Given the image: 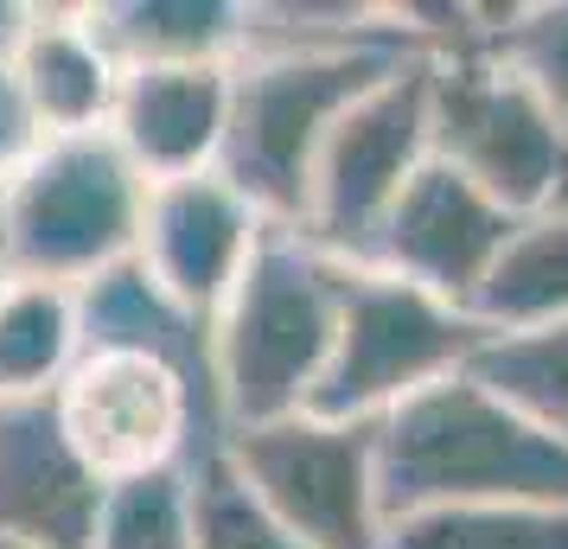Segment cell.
Masks as SVG:
<instances>
[{
  "instance_id": "1",
  "label": "cell",
  "mask_w": 568,
  "mask_h": 549,
  "mask_svg": "<svg viewBox=\"0 0 568 549\" xmlns=\"http://www.w3.org/2000/svg\"><path fill=\"white\" fill-rule=\"evenodd\" d=\"M415 52L428 45L415 39L403 7H377L364 27L333 39H250L236 58L231 134L217 173L275 231H301L313 166L345 122V109Z\"/></svg>"
},
{
  "instance_id": "2",
  "label": "cell",
  "mask_w": 568,
  "mask_h": 549,
  "mask_svg": "<svg viewBox=\"0 0 568 549\" xmlns=\"http://www.w3.org/2000/svg\"><path fill=\"white\" fill-rule=\"evenodd\" d=\"M377 460L389 523L473 505H568V441L517 416L473 370L377 421Z\"/></svg>"
},
{
  "instance_id": "3",
  "label": "cell",
  "mask_w": 568,
  "mask_h": 549,
  "mask_svg": "<svg viewBox=\"0 0 568 549\" xmlns=\"http://www.w3.org/2000/svg\"><path fill=\"white\" fill-rule=\"evenodd\" d=\"M352 262L320 250L307 231H268L243 282L211 319V377L224 435L313 409V390L333 365L338 307Z\"/></svg>"
},
{
  "instance_id": "4",
  "label": "cell",
  "mask_w": 568,
  "mask_h": 549,
  "mask_svg": "<svg viewBox=\"0 0 568 549\" xmlns=\"http://www.w3.org/2000/svg\"><path fill=\"white\" fill-rule=\"evenodd\" d=\"M403 13L435 64V154L491 192L511 217L568 205V122L491 52V7Z\"/></svg>"
},
{
  "instance_id": "5",
  "label": "cell",
  "mask_w": 568,
  "mask_h": 549,
  "mask_svg": "<svg viewBox=\"0 0 568 549\" xmlns=\"http://www.w3.org/2000/svg\"><path fill=\"white\" fill-rule=\"evenodd\" d=\"M148 192L115 134H58L0 185V243L13 282L90 288L97 275L134 262Z\"/></svg>"
},
{
  "instance_id": "6",
  "label": "cell",
  "mask_w": 568,
  "mask_h": 549,
  "mask_svg": "<svg viewBox=\"0 0 568 549\" xmlns=\"http://www.w3.org/2000/svg\"><path fill=\"white\" fill-rule=\"evenodd\" d=\"M52 409L103 486L185 472L211 441H224L217 396L185 365L134 345H83L71 377L52 390Z\"/></svg>"
},
{
  "instance_id": "7",
  "label": "cell",
  "mask_w": 568,
  "mask_h": 549,
  "mask_svg": "<svg viewBox=\"0 0 568 549\" xmlns=\"http://www.w3.org/2000/svg\"><path fill=\"white\" fill-rule=\"evenodd\" d=\"M479 345H486V326L466 307L415 288V282H396L384 268L352 262L333 365H326L320 390H313V416L389 421L422 390L460 377Z\"/></svg>"
},
{
  "instance_id": "8",
  "label": "cell",
  "mask_w": 568,
  "mask_h": 549,
  "mask_svg": "<svg viewBox=\"0 0 568 549\" xmlns=\"http://www.w3.org/2000/svg\"><path fill=\"white\" fill-rule=\"evenodd\" d=\"M428 160H435V64L428 52H415L345 109L313 166L301 231L338 262H371L384 217Z\"/></svg>"
},
{
  "instance_id": "9",
  "label": "cell",
  "mask_w": 568,
  "mask_h": 549,
  "mask_svg": "<svg viewBox=\"0 0 568 549\" xmlns=\"http://www.w3.org/2000/svg\"><path fill=\"white\" fill-rule=\"evenodd\" d=\"M224 454L307 549H384L389 511L377 421H333L301 409L287 421L231 428Z\"/></svg>"
},
{
  "instance_id": "10",
  "label": "cell",
  "mask_w": 568,
  "mask_h": 549,
  "mask_svg": "<svg viewBox=\"0 0 568 549\" xmlns=\"http://www.w3.org/2000/svg\"><path fill=\"white\" fill-rule=\"evenodd\" d=\"M517 224L524 217H511L491 192H479L460 166H447L435 154L415 173L409 192L396 199V211L384 217L364 268H384L396 282H415V288H428L473 314V301L491 282V268H498Z\"/></svg>"
},
{
  "instance_id": "11",
  "label": "cell",
  "mask_w": 568,
  "mask_h": 549,
  "mask_svg": "<svg viewBox=\"0 0 568 549\" xmlns=\"http://www.w3.org/2000/svg\"><path fill=\"white\" fill-rule=\"evenodd\" d=\"M275 231L224 173H192V180H166L148 192V224H141V250L134 262L154 275L160 288L199 319H217L243 282L250 256L262 236Z\"/></svg>"
},
{
  "instance_id": "12",
  "label": "cell",
  "mask_w": 568,
  "mask_h": 549,
  "mask_svg": "<svg viewBox=\"0 0 568 549\" xmlns=\"http://www.w3.org/2000/svg\"><path fill=\"white\" fill-rule=\"evenodd\" d=\"M115 486H103L71 447L52 396L0 403V543L90 549Z\"/></svg>"
},
{
  "instance_id": "13",
  "label": "cell",
  "mask_w": 568,
  "mask_h": 549,
  "mask_svg": "<svg viewBox=\"0 0 568 549\" xmlns=\"http://www.w3.org/2000/svg\"><path fill=\"white\" fill-rule=\"evenodd\" d=\"M231 96L236 58H224V64H134V71H122L109 134L141 166L148 185L217 173L224 134H231Z\"/></svg>"
},
{
  "instance_id": "14",
  "label": "cell",
  "mask_w": 568,
  "mask_h": 549,
  "mask_svg": "<svg viewBox=\"0 0 568 549\" xmlns=\"http://www.w3.org/2000/svg\"><path fill=\"white\" fill-rule=\"evenodd\" d=\"M7 58L45 141L109 129L122 96V64L109 58L103 32L90 27V7H27V27Z\"/></svg>"
},
{
  "instance_id": "15",
  "label": "cell",
  "mask_w": 568,
  "mask_h": 549,
  "mask_svg": "<svg viewBox=\"0 0 568 549\" xmlns=\"http://www.w3.org/2000/svg\"><path fill=\"white\" fill-rule=\"evenodd\" d=\"M109 58L134 64H224L250 45V7L231 0H103L90 7Z\"/></svg>"
},
{
  "instance_id": "16",
  "label": "cell",
  "mask_w": 568,
  "mask_h": 549,
  "mask_svg": "<svg viewBox=\"0 0 568 549\" xmlns=\"http://www.w3.org/2000/svg\"><path fill=\"white\" fill-rule=\"evenodd\" d=\"M83 358L78 288L7 282L0 288V403L52 396Z\"/></svg>"
},
{
  "instance_id": "17",
  "label": "cell",
  "mask_w": 568,
  "mask_h": 549,
  "mask_svg": "<svg viewBox=\"0 0 568 549\" xmlns=\"http://www.w3.org/2000/svg\"><path fill=\"white\" fill-rule=\"evenodd\" d=\"M473 319L486 333H524V326L568 319V205L517 224L491 282L473 301Z\"/></svg>"
},
{
  "instance_id": "18",
  "label": "cell",
  "mask_w": 568,
  "mask_h": 549,
  "mask_svg": "<svg viewBox=\"0 0 568 549\" xmlns=\"http://www.w3.org/2000/svg\"><path fill=\"white\" fill-rule=\"evenodd\" d=\"M466 370L491 396H505L517 416H530L556 441H568V319L524 326V333H486Z\"/></svg>"
},
{
  "instance_id": "19",
  "label": "cell",
  "mask_w": 568,
  "mask_h": 549,
  "mask_svg": "<svg viewBox=\"0 0 568 549\" xmlns=\"http://www.w3.org/2000/svg\"><path fill=\"white\" fill-rule=\"evenodd\" d=\"M185 537L192 549H307L268 511V498L236 472L224 441H211L185 467Z\"/></svg>"
},
{
  "instance_id": "20",
  "label": "cell",
  "mask_w": 568,
  "mask_h": 549,
  "mask_svg": "<svg viewBox=\"0 0 568 549\" xmlns=\"http://www.w3.org/2000/svg\"><path fill=\"white\" fill-rule=\"evenodd\" d=\"M384 549H568V505H473L389 523Z\"/></svg>"
},
{
  "instance_id": "21",
  "label": "cell",
  "mask_w": 568,
  "mask_h": 549,
  "mask_svg": "<svg viewBox=\"0 0 568 549\" xmlns=\"http://www.w3.org/2000/svg\"><path fill=\"white\" fill-rule=\"evenodd\" d=\"M491 52L537 90L542 103L568 122V0H537V7H491Z\"/></svg>"
},
{
  "instance_id": "22",
  "label": "cell",
  "mask_w": 568,
  "mask_h": 549,
  "mask_svg": "<svg viewBox=\"0 0 568 549\" xmlns=\"http://www.w3.org/2000/svg\"><path fill=\"white\" fill-rule=\"evenodd\" d=\"M90 549H192V537H185V472L115 486Z\"/></svg>"
},
{
  "instance_id": "23",
  "label": "cell",
  "mask_w": 568,
  "mask_h": 549,
  "mask_svg": "<svg viewBox=\"0 0 568 549\" xmlns=\"http://www.w3.org/2000/svg\"><path fill=\"white\" fill-rule=\"evenodd\" d=\"M39 141H45V134H39L27 90H20V78H13V58L0 52V185L39 154Z\"/></svg>"
},
{
  "instance_id": "24",
  "label": "cell",
  "mask_w": 568,
  "mask_h": 549,
  "mask_svg": "<svg viewBox=\"0 0 568 549\" xmlns=\"http://www.w3.org/2000/svg\"><path fill=\"white\" fill-rule=\"evenodd\" d=\"M20 27H27V7H7V0H0V52H13Z\"/></svg>"
},
{
  "instance_id": "25",
  "label": "cell",
  "mask_w": 568,
  "mask_h": 549,
  "mask_svg": "<svg viewBox=\"0 0 568 549\" xmlns=\"http://www.w3.org/2000/svg\"><path fill=\"white\" fill-rule=\"evenodd\" d=\"M7 282H13V275H7V243H0V288H7Z\"/></svg>"
},
{
  "instance_id": "26",
  "label": "cell",
  "mask_w": 568,
  "mask_h": 549,
  "mask_svg": "<svg viewBox=\"0 0 568 549\" xmlns=\"http://www.w3.org/2000/svg\"><path fill=\"white\" fill-rule=\"evenodd\" d=\"M0 549H20V543H0Z\"/></svg>"
}]
</instances>
